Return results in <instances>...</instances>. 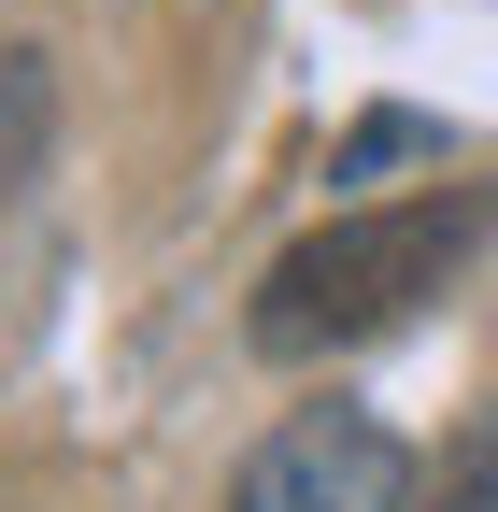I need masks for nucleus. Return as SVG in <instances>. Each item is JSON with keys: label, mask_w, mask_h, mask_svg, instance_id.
Masks as SVG:
<instances>
[{"label": "nucleus", "mask_w": 498, "mask_h": 512, "mask_svg": "<svg viewBox=\"0 0 498 512\" xmlns=\"http://www.w3.org/2000/svg\"><path fill=\"white\" fill-rule=\"evenodd\" d=\"M470 242H484V200H470V185H427V200H385V214H328L314 242L271 256L257 356H328V342L399 328L413 299H442V271H456Z\"/></svg>", "instance_id": "1"}, {"label": "nucleus", "mask_w": 498, "mask_h": 512, "mask_svg": "<svg viewBox=\"0 0 498 512\" xmlns=\"http://www.w3.org/2000/svg\"><path fill=\"white\" fill-rule=\"evenodd\" d=\"M228 512H413V456H399V427L328 399V413H299V427H271L242 456Z\"/></svg>", "instance_id": "2"}, {"label": "nucleus", "mask_w": 498, "mask_h": 512, "mask_svg": "<svg viewBox=\"0 0 498 512\" xmlns=\"http://www.w3.org/2000/svg\"><path fill=\"white\" fill-rule=\"evenodd\" d=\"M43 114H57V86H43V57H0V200L29 185V157H43Z\"/></svg>", "instance_id": "3"}, {"label": "nucleus", "mask_w": 498, "mask_h": 512, "mask_svg": "<svg viewBox=\"0 0 498 512\" xmlns=\"http://www.w3.org/2000/svg\"><path fill=\"white\" fill-rule=\"evenodd\" d=\"M442 512H498V413L456 441V470H442Z\"/></svg>", "instance_id": "4"}, {"label": "nucleus", "mask_w": 498, "mask_h": 512, "mask_svg": "<svg viewBox=\"0 0 498 512\" xmlns=\"http://www.w3.org/2000/svg\"><path fill=\"white\" fill-rule=\"evenodd\" d=\"M413 143H427V128H413V114H370V128H356V143H342V185H356V171H385V157H413Z\"/></svg>", "instance_id": "5"}]
</instances>
